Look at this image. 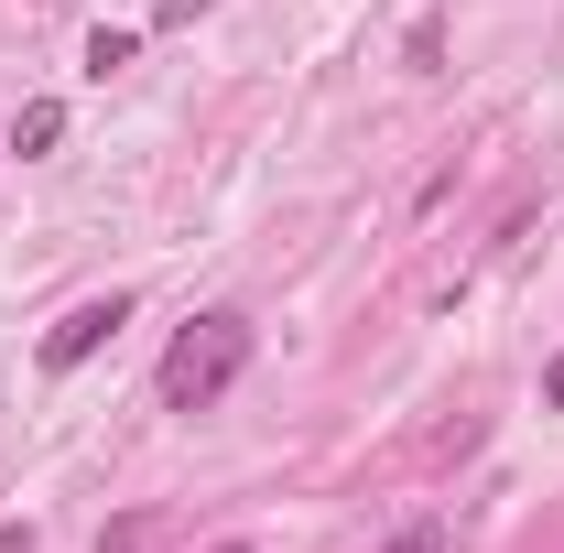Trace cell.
I'll list each match as a JSON object with an SVG mask.
<instances>
[{"label": "cell", "mask_w": 564, "mask_h": 553, "mask_svg": "<svg viewBox=\"0 0 564 553\" xmlns=\"http://www.w3.org/2000/svg\"><path fill=\"white\" fill-rule=\"evenodd\" d=\"M217 0H152V22H163V33H185V22H207Z\"/></svg>", "instance_id": "cell-6"}, {"label": "cell", "mask_w": 564, "mask_h": 553, "mask_svg": "<svg viewBox=\"0 0 564 553\" xmlns=\"http://www.w3.org/2000/svg\"><path fill=\"white\" fill-rule=\"evenodd\" d=\"M207 553H250V543H207Z\"/></svg>", "instance_id": "cell-11"}, {"label": "cell", "mask_w": 564, "mask_h": 553, "mask_svg": "<svg viewBox=\"0 0 564 553\" xmlns=\"http://www.w3.org/2000/svg\"><path fill=\"white\" fill-rule=\"evenodd\" d=\"M120 326H131V293H87V304H76L66 326L44 337V369H55V380H66V369H87V358H98V347L120 337Z\"/></svg>", "instance_id": "cell-2"}, {"label": "cell", "mask_w": 564, "mask_h": 553, "mask_svg": "<svg viewBox=\"0 0 564 553\" xmlns=\"http://www.w3.org/2000/svg\"><path fill=\"white\" fill-rule=\"evenodd\" d=\"M131 55H141V33H131V22H98V33H87V76H98V87L131 66Z\"/></svg>", "instance_id": "cell-4"}, {"label": "cell", "mask_w": 564, "mask_h": 553, "mask_svg": "<svg viewBox=\"0 0 564 553\" xmlns=\"http://www.w3.org/2000/svg\"><path fill=\"white\" fill-rule=\"evenodd\" d=\"M66 141V98H22L11 120H0V152H22V163H44Z\"/></svg>", "instance_id": "cell-3"}, {"label": "cell", "mask_w": 564, "mask_h": 553, "mask_svg": "<svg viewBox=\"0 0 564 553\" xmlns=\"http://www.w3.org/2000/svg\"><path fill=\"white\" fill-rule=\"evenodd\" d=\"M543 413H564V358H554V369H543Z\"/></svg>", "instance_id": "cell-9"}, {"label": "cell", "mask_w": 564, "mask_h": 553, "mask_svg": "<svg viewBox=\"0 0 564 553\" xmlns=\"http://www.w3.org/2000/svg\"><path fill=\"white\" fill-rule=\"evenodd\" d=\"M239 369H250V315H196L185 337L163 347V369H152V391H163V413H217L228 391H239Z\"/></svg>", "instance_id": "cell-1"}, {"label": "cell", "mask_w": 564, "mask_h": 553, "mask_svg": "<svg viewBox=\"0 0 564 553\" xmlns=\"http://www.w3.org/2000/svg\"><path fill=\"white\" fill-rule=\"evenodd\" d=\"M380 553H445V532H434V521H413L402 543H380Z\"/></svg>", "instance_id": "cell-7"}, {"label": "cell", "mask_w": 564, "mask_h": 553, "mask_svg": "<svg viewBox=\"0 0 564 553\" xmlns=\"http://www.w3.org/2000/svg\"><path fill=\"white\" fill-rule=\"evenodd\" d=\"M402 55H413V76H445V22H413V44H402Z\"/></svg>", "instance_id": "cell-5"}, {"label": "cell", "mask_w": 564, "mask_h": 553, "mask_svg": "<svg viewBox=\"0 0 564 553\" xmlns=\"http://www.w3.org/2000/svg\"><path fill=\"white\" fill-rule=\"evenodd\" d=\"M0 553H33V532H22V521H0Z\"/></svg>", "instance_id": "cell-10"}, {"label": "cell", "mask_w": 564, "mask_h": 553, "mask_svg": "<svg viewBox=\"0 0 564 553\" xmlns=\"http://www.w3.org/2000/svg\"><path fill=\"white\" fill-rule=\"evenodd\" d=\"M131 543H141L131 521H109V532H98V553H131Z\"/></svg>", "instance_id": "cell-8"}]
</instances>
